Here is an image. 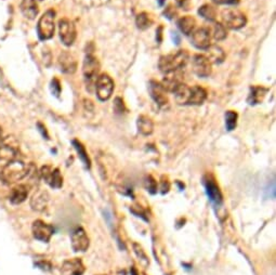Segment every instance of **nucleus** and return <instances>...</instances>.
Listing matches in <instances>:
<instances>
[{
  "label": "nucleus",
  "mask_w": 276,
  "mask_h": 275,
  "mask_svg": "<svg viewBox=\"0 0 276 275\" xmlns=\"http://www.w3.org/2000/svg\"><path fill=\"white\" fill-rule=\"evenodd\" d=\"M164 14L166 15V18H168L169 20H172V19L174 18V16L176 15V11H175V9L173 8V5H171V4H170L168 8H166Z\"/></svg>",
  "instance_id": "obj_36"
},
{
  "label": "nucleus",
  "mask_w": 276,
  "mask_h": 275,
  "mask_svg": "<svg viewBox=\"0 0 276 275\" xmlns=\"http://www.w3.org/2000/svg\"><path fill=\"white\" fill-rule=\"evenodd\" d=\"M114 109L115 112L117 114H123L125 112V104L123 99L120 98H116L115 102H114Z\"/></svg>",
  "instance_id": "obj_35"
},
{
  "label": "nucleus",
  "mask_w": 276,
  "mask_h": 275,
  "mask_svg": "<svg viewBox=\"0 0 276 275\" xmlns=\"http://www.w3.org/2000/svg\"><path fill=\"white\" fill-rule=\"evenodd\" d=\"M30 193V188L25 184H19L11 190L9 200L13 205H19L25 202Z\"/></svg>",
  "instance_id": "obj_20"
},
{
  "label": "nucleus",
  "mask_w": 276,
  "mask_h": 275,
  "mask_svg": "<svg viewBox=\"0 0 276 275\" xmlns=\"http://www.w3.org/2000/svg\"><path fill=\"white\" fill-rule=\"evenodd\" d=\"M189 61V52L186 50H179L175 53H170L163 56L159 59L158 68L163 73L167 74L169 71L183 69Z\"/></svg>",
  "instance_id": "obj_2"
},
{
  "label": "nucleus",
  "mask_w": 276,
  "mask_h": 275,
  "mask_svg": "<svg viewBox=\"0 0 276 275\" xmlns=\"http://www.w3.org/2000/svg\"><path fill=\"white\" fill-rule=\"evenodd\" d=\"M169 189H170V183L168 182V181H167V180H164V181H162V188H161V190H162V193H163V194H165V193H168Z\"/></svg>",
  "instance_id": "obj_39"
},
{
  "label": "nucleus",
  "mask_w": 276,
  "mask_h": 275,
  "mask_svg": "<svg viewBox=\"0 0 276 275\" xmlns=\"http://www.w3.org/2000/svg\"><path fill=\"white\" fill-rule=\"evenodd\" d=\"M86 271V268L79 258H74L63 262L61 272L63 275H82Z\"/></svg>",
  "instance_id": "obj_17"
},
{
  "label": "nucleus",
  "mask_w": 276,
  "mask_h": 275,
  "mask_svg": "<svg viewBox=\"0 0 276 275\" xmlns=\"http://www.w3.org/2000/svg\"><path fill=\"white\" fill-rule=\"evenodd\" d=\"M148 90H150L151 97L154 101L158 104L159 106H166L168 104V97H167V91L165 90V88L161 82L151 80L150 85H148Z\"/></svg>",
  "instance_id": "obj_16"
},
{
  "label": "nucleus",
  "mask_w": 276,
  "mask_h": 275,
  "mask_svg": "<svg viewBox=\"0 0 276 275\" xmlns=\"http://www.w3.org/2000/svg\"><path fill=\"white\" fill-rule=\"evenodd\" d=\"M97 97L100 101H107L112 97L114 91V81L107 74H102L98 76L95 84Z\"/></svg>",
  "instance_id": "obj_6"
},
{
  "label": "nucleus",
  "mask_w": 276,
  "mask_h": 275,
  "mask_svg": "<svg viewBox=\"0 0 276 275\" xmlns=\"http://www.w3.org/2000/svg\"><path fill=\"white\" fill-rule=\"evenodd\" d=\"M58 64L61 71L65 74H74L77 69V61L73 54L64 51L60 54Z\"/></svg>",
  "instance_id": "obj_18"
},
{
  "label": "nucleus",
  "mask_w": 276,
  "mask_h": 275,
  "mask_svg": "<svg viewBox=\"0 0 276 275\" xmlns=\"http://www.w3.org/2000/svg\"><path fill=\"white\" fill-rule=\"evenodd\" d=\"M55 11L50 9L40 16L37 24V34L40 40H48L53 37L55 30Z\"/></svg>",
  "instance_id": "obj_5"
},
{
  "label": "nucleus",
  "mask_w": 276,
  "mask_h": 275,
  "mask_svg": "<svg viewBox=\"0 0 276 275\" xmlns=\"http://www.w3.org/2000/svg\"><path fill=\"white\" fill-rule=\"evenodd\" d=\"M162 31H163V27L161 26V27H159V29H158V32H157L158 37H159L158 39H157V41H158V42H161V41H162Z\"/></svg>",
  "instance_id": "obj_40"
},
{
  "label": "nucleus",
  "mask_w": 276,
  "mask_h": 275,
  "mask_svg": "<svg viewBox=\"0 0 276 275\" xmlns=\"http://www.w3.org/2000/svg\"><path fill=\"white\" fill-rule=\"evenodd\" d=\"M71 143H73V145H74V147H75V150H76L77 154H78L79 158L81 159V162L84 163L86 168L89 169V168L91 167V162H90L89 156H88V153H87V151H86L85 146L82 145V143L79 142L78 140H73V141H71Z\"/></svg>",
  "instance_id": "obj_27"
},
{
  "label": "nucleus",
  "mask_w": 276,
  "mask_h": 275,
  "mask_svg": "<svg viewBox=\"0 0 276 275\" xmlns=\"http://www.w3.org/2000/svg\"><path fill=\"white\" fill-rule=\"evenodd\" d=\"M50 89H51L52 95H54L55 97H59L61 95V90H62V87H61L60 80L58 78L52 79L51 85H50Z\"/></svg>",
  "instance_id": "obj_34"
},
{
  "label": "nucleus",
  "mask_w": 276,
  "mask_h": 275,
  "mask_svg": "<svg viewBox=\"0 0 276 275\" xmlns=\"http://www.w3.org/2000/svg\"><path fill=\"white\" fill-rule=\"evenodd\" d=\"M192 43L193 46L196 47L201 50H206V49L210 46V30H208L207 27H201L192 33Z\"/></svg>",
  "instance_id": "obj_15"
},
{
  "label": "nucleus",
  "mask_w": 276,
  "mask_h": 275,
  "mask_svg": "<svg viewBox=\"0 0 276 275\" xmlns=\"http://www.w3.org/2000/svg\"><path fill=\"white\" fill-rule=\"evenodd\" d=\"M33 165H26L19 159H13L4 165L0 172V180L4 184H15L31 174L34 170Z\"/></svg>",
  "instance_id": "obj_1"
},
{
  "label": "nucleus",
  "mask_w": 276,
  "mask_h": 275,
  "mask_svg": "<svg viewBox=\"0 0 276 275\" xmlns=\"http://www.w3.org/2000/svg\"><path fill=\"white\" fill-rule=\"evenodd\" d=\"M204 185H205L208 199L210 200L212 204H214L216 206L222 205L223 196L222 193H221L220 188L216 183V181L213 180V178L210 177V175H206V177L204 178Z\"/></svg>",
  "instance_id": "obj_13"
},
{
  "label": "nucleus",
  "mask_w": 276,
  "mask_h": 275,
  "mask_svg": "<svg viewBox=\"0 0 276 275\" xmlns=\"http://www.w3.org/2000/svg\"><path fill=\"white\" fill-rule=\"evenodd\" d=\"M206 50H207L206 57L211 63L220 64L225 60V53L223 51V49L217 45H213V46L210 45L206 49Z\"/></svg>",
  "instance_id": "obj_25"
},
{
  "label": "nucleus",
  "mask_w": 276,
  "mask_h": 275,
  "mask_svg": "<svg viewBox=\"0 0 276 275\" xmlns=\"http://www.w3.org/2000/svg\"><path fill=\"white\" fill-rule=\"evenodd\" d=\"M198 14L207 21H214L217 19V10L211 4H204L198 9Z\"/></svg>",
  "instance_id": "obj_28"
},
{
  "label": "nucleus",
  "mask_w": 276,
  "mask_h": 275,
  "mask_svg": "<svg viewBox=\"0 0 276 275\" xmlns=\"http://www.w3.org/2000/svg\"><path fill=\"white\" fill-rule=\"evenodd\" d=\"M192 68L198 77L206 78L211 75L212 63L204 54H196L192 60Z\"/></svg>",
  "instance_id": "obj_10"
},
{
  "label": "nucleus",
  "mask_w": 276,
  "mask_h": 275,
  "mask_svg": "<svg viewBox=\"0 0 276 275\" xmlns=\"http://www.w3.org/2000/svg\"><path fill=\"white\" fill-rule=\"evenodd\" d=\"M222 24L230 30H241L247 23V18L244 12L236 8H226L221 12Z\"/></svg>",
  "instance_id": "obj_3"
},
{
  "label": "nucleus",
  "mask_w": 276,
  "mask_h": 275,
  "mask_svg": "<svg viewBox=\"0 0 276 275\" xmlns=\"http://www.w3.org/2000/svg\"><path fill=\"white\" fill-rule=\"evenodd\" d=\"M207 99V91L201 86L191 87L189 105H202Z\"/></svg>",
  "instance_id": "obj_23"
},
{
  "label": "nucleus",
  "mask_w": 276,
  "mask_h": 275,
  "mask_svg": "<svg viewBox=\"0 0 276 275\" xmlns=\"http://www.w3.org/2000/svg\"><path fill=\"white\" fill-rule=\"evenodd\" d=\"M132 248H134L135 254L137 255L138 259H139L140 263H141L143 267L147 268L148 266H150V259H148V257L146 255L145 250L143 249V247L140 244L134 243V244H132Z\"/></svg>",
  "instance_id": "obj_30"
},
{
  "label": "nucleus",
  "mask_w": 276,
  "mask_h": 275,
  "mask_svg": "<svg viewBox=\"0 0 276 275\" xmlns=\"http://www.w3.org/2000/svg\"><path fill=\"white\" fill-rule=\"evenodd\" d=\"M40 1H42V0H40Z\"/></svg>",
  "instance_id": "obj_43"
},
{
  "label": "nucleus",
  "mask_w": 276,
  "mask_h": 275,
  "mask_svg": "<svg viewBox=\"0 0 276 275\" xmlns=\"http://www.w3.org/2000/svg\"><path fill=\"white\" fill-rule=\"evenodd\" d=\"M183 79L184 74L182 73V69H175L166 74L161 84L166 91L174 92L182 84H184Z\"/></svg>",
  "instance_id": "obj_14"
},
{
  "label": "nucleus",
  "mask_w": 276,
  "mask_h": 275,
  "mask_svg": "<svg viewBox=\"0 0 276 275\" xmlns=\"http://www.w3.org/2000/svg\"><path fill=\"white\" fill-rule=\"evenodd\" d=\"M196 26V21L191 15H185L183 18L179 19L178 21V27L181 31V33H183L184 35H190L195 30Z\"/></svg>",
  "instance_id": "obj_26"
},
{
  "label": "nucleus",
  "mask_w": 276,
  "mask_h": 275,
  "mask_svg": "<svg viewBox=\"0 0 276 275\" xmlns=\"http://www.w3.org/2000/svg\"><path fill=\"white\" fill-rule=\"evenodd\" d=\"M136 24L137 27L141 31H145L147 30L148 27H151L153 24V19L152 16L146 13V12H142L140 14L137 15V19H136Z\"/></svg>",
  "instance_id": "obj_29"
},
{
  "label": "nucleus",
  "mask_w": 276,
  "mask_h": 275,
  "mask_svg": "<svg viewBox=\"0 0 276 275\" xmlns=\"http://www.w3.org/2000/svg\"><path fill=\"white\" fill-rule=\"evenodd\" d=\"M32 232L33 236H34L37 241H42V243H49L54 233V229L52 225L46 223L45 221H42V220H36V221L33 223Z\"/></svg>",
  "instance_id": "obj_9"
},
{
  "label": "nucleus",
  "mask_w": 276,
  "mask_h": 275,
  "mask_svg": "<svg viewBox=\"0 0 276 275\" xmlns=\"http://www.w3.org/2000/svg\"><path fill=\"white\" fill-rule=\"evenodd\" d=\"M176 3L180 8L184 10H189L191 7V0H176Z\"/></svg>",
  "instance_id": "obj_37"
},
{
  "label": "nucleus",
  "mask_w": 276,
  "mask_h": 275,
  "mask_svg": "<svg viewBox=\"0 0 276 275\" xmlns=\"http://www.w3.org/2000/svg\"><path fill=\"white\" fill-rule=\"evenodd\" d=\"M41 178L45 182L53 189H60L63 185V177L58 168H52L51 166H43L40 169Z\"/></svg>",
  "instance_id": "obj_11"
},
{
  "label": "nucleus",
  "mask_w": 276,
  "mask_h": 275,
  "mask_svg": "<svg viewBox=\"0 0 276 275\" xmlns=\"http://www.w3.org/2000/svg\"><path fill=\"white\" fill-rule=\"evenodd\" d=\"M237 118H239V115L234 111H228L225 113V126L226 129L229 131L234 130L236 128L237 125Z\"/></svg>",
  "instance_id": "obj_31"
},
{
  "label": "nucleus",
  "mask_w": 276,
  "mask_h": 275,
  "mask_svg": "<svg viewBox=\"0 0 276 275\" xmlns=\"http://www.w3.org/2000/svg\"><path fill=\"white\" fill-rule=\"evenodd\" d=\"M165 1H166V0H158V3H159V5H164Z\"/></svg>",
  "instance_id": "obj_41"
},
{
  "label": "nucleus",
  "mask_w": 276,
  "mask_h": 275,
  "mask_svg": "<svg viewBox=\"0 0 276 275\" xmlns=\"http://www.w3.org/2000/svg\"><path fill=\"white\" fill-rule=\"evenodd\" d=\"M49 194L47 191L38 190L33 194L31 199V207L35 211H43L48 206L49 203Z\"/></svg>",
  "instance_id": "obj_19"
},
{
  "label": "nucleus",
  "mask_w": 276,
  "mask_h": 275,
  "mask_svg": "<svg viewBox=\"0 0 276 275\" xmlns=\"http://www.w3.org/2000/svg\"><path fill=\"white\" fill-rule=\"evenodd\" d=\"M269 89L262 86H252L249 90V95L247 98V102L250 105H256V104L261 103L264 97L267 96Z\"/></svg>",
  "instance_id": "obj_21"
},
{
  "label": "nucleus",
  "mask_w": 276,
  "mask_h": 275,
  "mask_svg": "<svg viewBox=\"0 0 276 275\" xmlns=\"http://www.w3.org/2000/svg\"><path fill=\"white\" fill-rule=\"evenodd\" d=\"M71 248L76 252H85L89 248L90 240L88 238L86 231L82 228H77L70 236Z\"/></svg>",
  "instance_id": "obj_12"
},
{
  "label": "nucleus",
  "mask_w": 276,
  "mask_h": 275,
  "mask_svg": "<svg viewBox=\"0 0 276 275\" xmlns=\"http://www.w3.org/2000/svg\"><path fill=\"white\" fill-rule=\"evenodd\" d=\"M145 189L152 194H155L157 192V182L152 175H148L145 180Z\"/></svg>",
  "instance_id": "obj_33"
},
{
  "label": "nucleus",
  "mask_w": 276,
  "mask_h": 275,
  "mask_svg": "<svg viewBox=\"0 0 276 275\" xmlns=\"http://www.w3.org/2000/svg\"><path fill=\"white\" fill-rule=\"evenodd\" d=\"M59 34L60 38L65 46H71L75 42L77 33L75 24L69 19L59 21Z\"/></svg>",
  "instance_id": "obj_8"
},
{
  "label": "nucleus",
  "mask_w": 276,
  "mask_h": 275,
  "mask_svg": "<svg viewBox=\"0 0 276 275\" xmlns=\"http://www.w3.org/2000/svg\"><path fill=\"white\" fill-rule=\"evenodd\" d=\"M137 127L141 135L151 136L154 131V123L150 117L145 116V115H141V116L138 117Z\"/></svg>",
  "instance_id": "obj_24"
},
{
  "label": "nucleus",
  "mask_w": 276,
  "mask_h": 275,
  "mask_svg": "<svg viewBox=\"0 0 276 275\" xmlns=\"http://www.w3.org/2000/svg\"><path fill=\"white\" fill-rule=\"evenodd\" d=\"M19 153V143L13 137H7L0 143V161L10 162L16 158Z\"/></svg>",
  "instance_id": "obj_7"
},
{
  "label": "nucleus",
  "mask_w": 276,
  "mask_h": 275,
  "mask_svg": "<svg viewBox=\"0 0 276 275\" xmlns=\"http://www.w3.org/2000/svg\"><path fill=\"white\" fill-rule=\"evenodd\" d=\"M99 71H100V62L92 53H88L82 64V74H84L87 89L91 90L93 84H96Z\"/></svg>",
  "instance_id": "obj_4"
},
{
  "label": "nucleus",
  "mask_w": 276,
  "mask_h": 275,
  "mask_svg": "<svg viewBox=\"0 0 276 275\" xmlns=\"http://www.w3.org/2000/svg\"><path fill=\"white\" fill-rule=\"evenodd\" d=\"M21 12L23 13L26 19L34 20L39 12L36 0H22Z\"/></svg>",
  "instance_id": "obj_22"
},
{
  "label": "nucleus",
  "mask_w": 276,
  "mask_h": 275,
  "mask_svg": "<svg viewBox=\"0 0 276 275\" xmlns=\"http://www.w3.org/2000/svg\"><path fill=\"white\" fill-rule=\"evenodd\" d=\"M228 36V32H226V27L222 23H216L213 26V38L216 40L220 41L223 40Z\"/></svg>",
  "instance_id": "obj_32"
},
{
  "label": "nucleus",
  "mask_w": 276,
  "mask_h": 275,
  "mask_svg": "<svg viewBox=\"0 0 276 275\" xmlns=\"http://www.w3.org/2000/svg\"><path fill=\"white\" fill-rule=\"evenodd\" d=\"M212 1L217 4H237L240 0H212Z\"/></svg>",
  "instance_id": "obj_38"
},
{
  "label": "nucleus",
  "mask_w": 276,
  "mask_h": 275,
  "mask_svg": "<svg viewBox=\"0 0 276 275\" xmlns=\"http://www.w3.org/2000/svg\"><path fill=\"white\" fill-rule=\"evenodd\" d=\"M1 141H2V131L0 129V143H1Z\"/></svg>",
  "instance_id": "obj_42"
}]
</instances>
